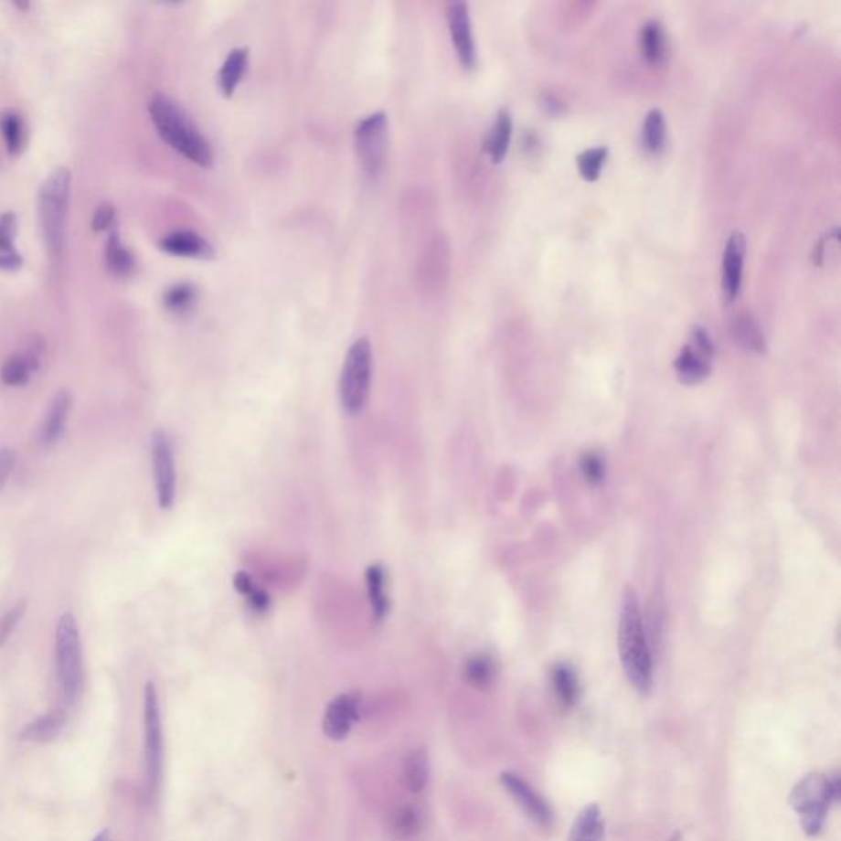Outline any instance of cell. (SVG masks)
<instances>
[{
  "instance_id": "cell-1",
  "label": "cell",
  "mask_w": 841,
  "mask_h": 841,
  "mask_svg": "<svg viewBox=\"0 0 841 841\" xmlns=\"http://www.w3.org/2000/svg\"><path fill=\"white\" fill-rule=\"evenodd\" d=\"M148 112L158 135L173 150L197 166H212L214 154L209 142L176 101L166 94H154L148 105Z\"/></svg>"
},
{
  "instance_id": "cell-2",
  "label": "cell",
  "mask_w": 841,
  "mask_h": 841,
  "mask_svg": "<svg viewBox=\"0 0 841 841\" xmlns=\"http://www.w3.org/2000/svg\"><path fill=\"white\" fill-rule=\"evenodd\" d=\"M618 649L624 674L631 686L636 688L639 694L646 696L653 688V657L647 643L646 630L643 624L638 597L631 587L624 591L618 628Z\"/></svg>"
},
{
  "instance_id": "cell-3",
  "label": "cell",
  "mask_w": 841,
  "mask_h": 841,
  "mask_svg": "<svg viewBox=\"0 0 841 841\" xmlns=\"http://www.w3.org/2000/svg\"><path fill=\"white\" fill-rule=\"evenodd\" d=\"M840 777H826L812 772L801 779L789 795V804L799 817L802 830L807 836H817L825 825L832 804L840 801Z\"/></svg>"
},
{
  "instance_id": "cell-4",
  "label": "cell",
  "mask_w": 841,
  "mask_h": 841,
  "mask_svg": "<svg viewBox=\"0 0 841 841\" xmlns=\"http://www.w3.org/2000/svg\"><path fill=\"white\" fill-rule=\"evenodd\" d=\"M71 176L66 168L51 171L48 178L41 185L38 196V212H40L41 229L45 242L48 247L49 257L53 261L63 257L66 237V216L69 201Z\"/></svg>"
},
{
  "instance_id": "cell-5",
  "label": "cell",
  "mask_w": 841,
  "mask_h": 841,
  "mask_svg": "<svg viewBox=\"0 0 841 841\" xmlns=\"http://www.w3.org/2000/svg\"><path fill=\"white\" fill-rule=\"evenodd\" d=\"M372 346L367 337L357 339L346 354L340 373V401L350 416L362 413L372 387Z\"/></svg>"
},
{
  "instance_id": "cell-6",
  "label": "cell",
  "mask_w": 841,
  "mask_h": 841,
  "mask_svg": "<svg viewBox=\"0 0 841 841\" xmlns=\"http://www.w3.org/2000/svg\"><path fill=\"white\" fill-rule=\"evenodd\" d=\"M57 669L66 705L78 698L82 676L81 638L71 613L59 618L57 626Z\"/></svg>"
},
{
  "instance_id": "cell-7",
  "label": "cell",
  "mask_w": 841,
  "mask_h": 841,
  "mask_svg": "<svg viewBox=\"0 0 841 841\" xmlns=\"http://www.w3.org/2000/svg\"><path fill=\"white\" fill-rule=\"evenodd\" d=\"M387 132L389 121L383 112H375L358 122L356 129V144L358 158L364 173L370 179L381 175L387 156Z\"/></svg>"
},
{
  "instance_id": "cell-8",
  "label": "cell",
  "mask_w": 841,
  "mask_h": 841,
  "mask_svg": "<svg viewBox=\"0 0 841 841\" xmlns=\"http://www.w3.org/2000/svg\"><path fill=\"white\" fill-rule=\"evenodd\" d=\"M144 720H145L146 784L154 793L160 784L163 766V727L158 694L152 682L145 686Z\"/></svg>"
},
{
  "instance_id": "cell-9",
  "label": "cell",
  "mask_w": 841,
  "mask_h": 841,
  "mask_svg": "<svg viewBox=\"0 0 841 841\" xmlns=\"http://www.w3.org/2000/svg\"><path fill=\"white\" fill-rule=\"evenodd\" d=\"M152 469L158 505L170 510L176 500V462L170 436L163 429L152 434Z\"/></svg>"
},
{
  "instance_id": "cell-10",
  "label": "cell",
  "mask_w": 841,
  "mask_h": 841,
  "mask_svg": "<svg viewBox=\"0 0 841 841\" xmlns=\"http://www.w3.org/2000/svg\"><path fill=\"white\" fill-rule=\"evenodd\" d=\"M362 698L356 692L334 697L325 708L323 729L327 738L340 741L346 740L360 719Z\"/></svg>"
},
{
  "instance_id": "cell-11",
  "label": "cell",
  "mask_w": 841,
  "mask_h": 841,
  "mask_svg": "<svg viewBox=\"0 0 841 841\" xmlns=\"http://www.w3.org/2000/svg\"><path fill=\"white\" fill-rule=\"evenodd\" d=\"M447 20L453 47L462 66L472 69L477 65V47L472 32L469 5L465 2H452L447 5Z\"/></svg>"
},
{
  "instance_id": "cell-12",
  "label": "cell",
  "mask_w": 841,
  "mask_h": 841,
  "mask_svg": "<svg viewBox=\"0 0 841 841\" xmlns=\"http://www.w3.org/2000/svg\"><path fill=\"white\" fill-rule=\"evenodd\" d=\"M502 784L527 817L536 822L538 825H550L552 810L541 795H538L533 787L526 782L525 779H521L516 772H503Z\"/></svg>"
},
{
  "instance_id": "cell-13",
  "label": "cell",
  "mask_w": 841,
  "mask_h": 841,
  "mask_svg": "<svg viewBox=\"0 0 841 841\" xmlns=\"http://www.w3.org/2000/svg\"><path fill=\"white\" fill-rule=\"evenodd\" d=\"M744 255H746V239L741 232L729 235L721 265V290L727 301L735 300L741 288L743 280Z\"/></svg>"
},
{
  "instance_id": "cell-14",
  "label": "cell",
  "mask_w": 841,
  "mask_h": 841,
  "mask_svg": "<svg viewBox=\"0 0 841 841\" xmlns=\"http://www.w3.org/2000/svg\"><path fill=\"white\" fill-rule=\"evenodd\" d=\"M160 249L175 257L185 259H212L214 250L209 242L196 232L191 230H178L173 234L165 235L160 240Z\"/></svg>"
},
{
  "instance_id": "cell-15",
  "label": "cell",
  "mask_w": 841,
  "mask_h": 841,
  "mask_svg": "<svg viewBox=\"0 0 841 841\" xmlns=\"http://www.w3.org/2000/svg\"><path fill=\"white\" fill-rule=\"evenodd\" d=\"M710 360H712V356L705 354L700 348H697L688 342L687 346L680 348L679 356L674 362V368L682 383L696 385V383L704 381L710 375V370H712Z\"/></svg>"
},
{
  "instance_id": "cell-16",
  "label": "cell",
  "mask_w": 841,
  "mask_h": 841,
  "mask_svg": "<svg viewBox=\"0 0 841 841\" xmlns=\"http://www.w3.org/2000/svg\"><path fill=\"white\" fill-rule=\"evenodd\" d=\"M73 406V398L69 391H58L55 398L51 399V405L47 413V420L43 424V432H41V441L45 445H55L59 437L65 432L66 422H68V414L71 411Z\"/></svg>"
},
{
  "instance_id": "cell-17",
  "label": "cell",
  "mask_w": 841,
  "mask_h": 841,
  "mask_svg": "<svg viewBox=\"0 0 841 841\" xmlns=\"http://www.w3.org/2000/svg\"><path fill=\"white\" fill-rule=\"evenodd\" d=\"M367 593L372 608L373 620L383 622L389 613V597L387 591V570L381 564H372L365 570Z\"/></svg>"
},
{
  "instance_id": "cell-18",
  "label": "cell",
  "mask_w": 841,
  "mask_h": 841,
  "mask_svg": "<svg viewBox=\"0 0 841 841\" xmlns=\"http://www.w3.org/2000/svg\"><path fill=\"white\" fill-rule=\"evenodd\" d=\"M605 818L597 804H589L575 817L567 841H605Z\"/></svg>"
},
{
  "instance_id": "cell-19",
  "label": "cell",
  "mask_w": 841,
  "mask_h": 841,
  "mask_svg": "<svg viewBox=\"0 0 841 841\" xmlns=\"http://www.w3.org/2000/svg\"><path fill=\"white\" fill-rule=\"evenodd\" d=\"M639 48L647 63L661 65L667 58V37L659 20H647L639 30Z\"/></svg>"
},
{
  "instance_id": "cell-20",
  "label": "cell",
  "mask_w": 841,
  "mask_h": 841,
  "mask_svg": "<svg viewBox=\"0 0 841 841\" xmlns=\"http://www.w3.org/2000/svg\"><path fill=\"white\" fill-rule=\"evenodd\" d=\"M513 121L511 113L502 109L495 117L494 125L485 138V152L494 163H502L510 148Z\"/></svg>"
},
{
  "instance_id": "cell-21",
  "label": "cell",
  "mask_w": 841,
  "mask_h": 841,
  "mask_svg": "<svg viewBox=\"0 0 841 841\" xmlns=\"http://www.w3.org/2000/svg\"><path fill=\"white\" fill-rule=\"evenodd\" d=\"M550 682L562 708H572L580 696V686L574 669L569 664H556L550 671Z\"/></svg>"
},
{
  "instance_id": "cell-22",
  "label": "cell",
  "mask_w": 841,
  "mask_h": 841,
  "mask_svg": "<svg viewBox=\"0 0 841 841\" xmlns=\"http://www.w3.org/2000/svg\"><path fill=\"white\" fill-rule=\"evenodd\" d=\"M247 63H249V49L247 48H235L227 55L226 61L218 73V88L226 98H230L237 90V86L242 81Z\"/></svg>"
},
{
  "instance_id": "cell-23",
  "label": "cell",
  "mask_w": 841,
  "mask_h": 841,
  "mask_svg": "<svg viewBox=\"0 0 841 841\" xmlns=\"http://www.w3.org/2000/svg\"><path fill=\"white\" fill-rule=\"evenodd\" d=\"M731 334L738 346L744 350L764 354L766 352V339L758 321L751 314H740L733 321Z\"/></svg>"
},
{
  "instance_id": "cell-24",
  "label": "cell",
  "mask_w": 841,
  "mask_h": 841,
  "mask_svg": "<svg viewBox=\"0 0 841 841\" xmlns=\"http://www.w3.org/2000/svg\"><path fill=\"white\" fill-rule=\"evenodd\" d=\"M66 715L63 710H53L40 719L33 720L30 725H27L22 733L24 740L35 741V743H48L55 740L61 729L65 727Z\"/></svg>"
},
{
  "instance_id": "cell-25",
  "label": "cell",
  "mask_w": 841,
  "mask_h": 841,
  "mask_svg": "<svg viewBox=\"0 0 841 841\" xmlns=\"http://www.w3.org/2000/svg\"><path fill=\"white\" fill-rule=\"evenodd\" d=\"M424 826V812L418 805H403L391 815L389 830L398 840H410Z\"/></svg>"
},
{
  "instance_id": "cell-26",
  "label": "cell",
  "mask_w": 841,
  "mask_h": 841,
  "mask_svg": "<svg viewBox=\"0 0 841 841\" xmlns=\"http://www.w3.org/2000/svg\"><path fill=\"white\" fill-rule=\"evenodd\" d=\"M40 368V362L28 352L22 356H12L0 370L2 381L8 387H24L30 380V375Z\"/></svg>"
},
{
  "instance_id": "cell-27",
  "label": "cell",
  "mask_w": 841,
  "mask_h": 841,
  "mask_svg": "<svg viewBox=\"0 0 841 841\" xmlns=\"http://www.w3.org/2000/svg\"><path fill=\"white\" fill-rule=\"evenodd\" d=\"M643 145L649 154H661L667 140V125L661 109H651L643 122Z\"/></svg>"
},
{
  "instance_id": "cell-28",
  "label": "cell",
  "mask_w": 841,
  "mask_h": 841,
  "mask_svg": "<svg viewBox=\"0 0 841 841\" xmlns=\"http://www.w3.org/2000/svg\"><path fill=\"white\" fill-rule=\"evenodd\" d=\"M234 589L242 597H245V601H247V605H249L253 613L263 615V613L270 612L271 597L268 595L267 591H263L261 587L253 582V579L247 572L239 570L234 575Z\"/></svg>"
},
{
  "instance_id": "cell-29",
  "label": "cell",
  "mask_w": 841,
  "mask_h": 841,
  "mask_svg": "<svg viewBox=\"0 0 841 841\" xmlns=\"http://www.w3.org/2000/svg\"><path fill=\"white\" fill-rule=\"evenodd\" d=\"M403 781L411 793H420L429 781V756L424 750H414L408 754L403 768Z\"/></svg>"
},
{
  "instance_id": "cell-30",
  "label": "cell",
  "mask_w": 841,
  "mask_h": 841,
  "mask_svg": "<svg viewBox=\"0 0 841 841\" xmlns=\"http://www.w3.org/2000/svg\"><path fill=\"white\" fill-rule=\"evenodd\" d=\"M16 235V216L4 214L0 216V268L16 270L22 265V259L14 249Z\"/></svg>"
},
{
  "instance_id": "cell-31",
  "label": "cell",
  "mask_w": 841,
  "mask_h": 841,
  "mask_svg": "<svg viewBox=\"0 0 841 841\" xmlns=\"http://www.w3.org/2000/svg\"><path fill=\"white\" fill-rule=\"evenodd\" d=\"M463 674L470 686L482 688V690L488 688L494 684L495 674H496L494 659L485 655H474L465 663Z\"/></svg>"
},
{
  "instance_id": "cell-32",
  "label": "cell",
  "mask_w": 841,
  "mask_h": 841,
  "mask_svg": "<svg viewBox=\"0 0 841 841\" xmlns=\"http://www.w3.org/2000/svg\"><path fill=\"white\" fill-rule=\"evenodd\" d=\"M105 263L113 275L127 276L133 268V257L129 249L121 242L119 235L112 232L105 247Z\"/></svg>"
},
{
  "instance_id": "cell-33",
  "label": "cell",
  "mask_w": 841,
  "mask_h": 841,
  "mask_svg": "<svg viewBox=\"0 0 841 841\" xmlns=\"http://www.w3.org/2000/svg\"><path fill=\"white\" fill-rule=\"evenodd\" d=\"M608 148L607 146H591L583 150L582 154H577V166L587 181H597L601 173L603 163L607 162Z\"/></svg>"
},
{
  "instance_id": "cell-34",
  "label": "cell",
  "mask_w": 841,
  "mask_h": 841,
  "mask_svg": "<svg viewBox=\"0 0 841 841\" xmlns=\"http://www.w3.org/2000/svg\"><path fill=\"white\" fill-rule=\"evenodd\" d=\"M0 129L8 152L12 154H20L25 142L24 122L20 115L16 112L4 113L0 117Z\"/></svg>"
},
{
  "instance_id": "cell-35",
  "label": "cell",
  "mask_w": 841,
  "mask_h": 841,
  "mask_svg": "<svg viewBox=\"0 0 841 841\" xmlns=\"http://www.w3.org/2000/svg\"><path fill=\"white\" fill-rule=\"evenodd\" d=\"M165 306L175 314H186L196 303V288L193 284L179 283L171 286L165 293Z\"/></svg>"
},
{
  "instance_id": "cell-36",
  "label": "cell",
  "mask_w": 841,
  "mask_h": 841,
  "mask_svg": "<svg viewBox=\"0 0 841 841\" xmlns=\"http://www.w3.org/2000/svg\"><path fill=\"white\" fill-rule=\"evenodd\" d=\"M580 470L585 480L591 485H599L605 478V463L597 453H585L580 461Z\"/></svg>"
},
{
  "instance_id": "cell-37",
  "label": "cell",
  "mask_w": 841,
  "mask_h": 841,
  "mask_svg": "<svg viewBox=\"0 0 841 841\" xmlns=\"http://www.w3.org/2000/svg\"><path fill=\"white\" fill-rule=\"evenodd\" d=\"M25 612H27V603L20 601L16 607L8 610L7 615H4V618L0 620V647L4 646L8 638L12 636V633L16 631V624L22 620Z\"/></svg>"
},
{
  "instance_id": "cell-38",
  "label": "cell",
  "mask_w": 841,
  "mask_h": 841,
  "mask_svg": "<svg viewBox=\"0 0 841 841\" xmlns=\"http://www.w3.org/2000/svg\"><path fill=\"white\" fill-rule=\"evenodd\" d=\"M113 220H115V209L111 204H102L96 209V214L92 218V229L96 232H101V230H105V229L112 226Z\"/></svg>"
},
{
  "instance_id": "cell-39",
  "label": "cell",
  "mask_w": 841,
  "mask_h": 841,
  "mask_svg": "<svg viewBox=\"0 0 841 841\" xmlns=\"http://www.w3.org/2000/svg\"><path fill=\"white\" fill-rule=\"evenodd\" d=\"M14 465H16V453L10 449H0V490L7 484Z\"/></svg>"
},
{
  "instance_id": "cell-40",
  "label": "cell",
  "mask_w": 841,
  "mask_h": 841,
  "mask_svg": "<svg viewBox=\"0 0 841 841\" xmlns=\"http://www.w3.org/2000/svg\"><path fill=\"white\" fill-rule=\"evenodd\" d=\"M544 107H546V109H549V112L558 113L559 111H562V109H564V102H562V101H560L558 96H554V94H548V96L544 98Z\"/></svg>"
},
{
  "instance_id": "cell-41",
  "label": "cell",
  "mask_w": 841,
  "mask_h": 841,
  "mask_svg": "<svg viewBox=\"0 0 841 841\" xmlns=\"http://www.w3.org/2000/svg\"><path fill=\"white\" fill-rule=\"evenodd\" d=\"M109 835H111L109 830H102V832H101V834H99L98 836H96V838H94L92 841H109Z\"/></svg>"
},
{
  "instance_id": "cell-42",
  "label": "cell",
  "mask_w": 841,
  "mask_h": 841,
  "mask_svg": "<svg viewBox=\"0 0 841 841\" xmlns=\"http://www.w3.org/2000/svg\"><path fill=\"white\" fill-rule=\"evenodd\" d=\"M667 841H682V835H680V832H676Z\"/></svg>"
}]
</instances>
